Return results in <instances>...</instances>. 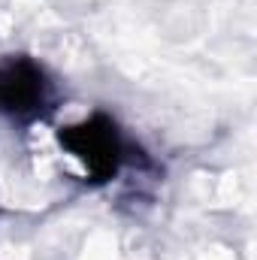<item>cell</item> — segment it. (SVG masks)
Listing matches in <instances>:
<instances>
[{
  "label": "cell",
  "instance_id": "cell-1",
  "mask_svg": "<svg viewBox=\"0 0 257 260\" xmlns=\"http://www.w3.org/2000/svg\"><path fill=\"white\" fill-rule=\"evenodd\" d=\"M58 142L85 167V173L94 182H106L118 173L124 160V142L112 118L91 115L79 124L58 130Z\"/></svg>",
  "mask_w": 257,
  "mask_h": 260
},
{
  "label": "cell",
  "instance_id": "cell-2",
  "mask_svg": "<svg viewBox=\"0 0 257 260\" xmlns=\"http://www.w3.org/2000/svg\"><path fill=\"white\" fill-rule=\"evenodd\" d=\"M49 82L40 64L27 58H9L0 64V115L27 118L43 109Z\"/></svg>",
  "mask_w": 257,
  "mask_h": 260
}]
</instances>
